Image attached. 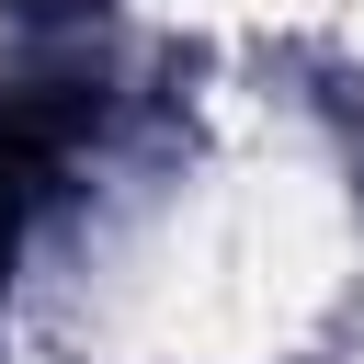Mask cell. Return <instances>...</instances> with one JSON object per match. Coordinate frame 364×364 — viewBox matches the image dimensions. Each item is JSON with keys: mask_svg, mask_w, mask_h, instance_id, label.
<instances>
[{"mask_svg": "<svg viewBox=\"0 0 364 364\" xmlns=\"http://www.w3.org/2000/svg\"><path fill=\"white\" fill-rule=\"evenodd\" d=\"M80 125H91V91H80V80H46V91H11V102H0V273H11L23 216H34V193L57 182V159H68Z\"/></svg>", "mask_w": 364, "mask_h": 364, "instance_id": "6da1fadb", "label": "cell"}]
</instances>
